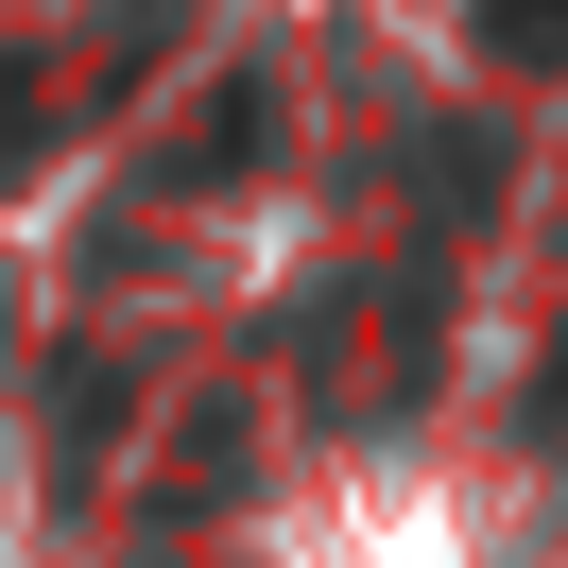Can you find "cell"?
Wrapping results in <instances>:
<instances>
[{
	"instance_id": "obj_1",
	"label": "cell",
	"mask_w": 568,
	"mask_h": 568,
	"mask_svg": "<svg viewBox=\"0 0 568 568\" xmlns=\"http://www.w3.org/2000/svg\"><path fill=\"white\" fill-rule=\"evenodd\" d=\"M173 18H190V0H121V18H104V70H87V87H139L155 52H173Z\"/></svg>"
},
{
	"instance_id": "obj_3",
	"label": "cell",
	"mask_w": 568,
	"mask_h": 568,
	"mask_svg": "<svg viewBox=\"0 0 568 568\" xmlns=\"http://www.w3.org/2000/svg\"><path fill=\"white\" fill-rule=\"evenodd\" d=\"M18 104H36V70H18V52H0V121H18Z\"/></svg>"
},
{
	"instance_id": "obj_2",
	"label": "cell",
	"mask_w": 568,
	"mask_h": 568,
	"mask_svg": "<svg viewBox=\"0 0 568 568\" xmlns=\"http://www.w3.org/2000/svg\"><path fill=\"white\" fill-rule=\"evenodd\" d=\"M483 36H499V52L534 70V52H568V0H483Z\"/></svg>"
}]
</instances>
